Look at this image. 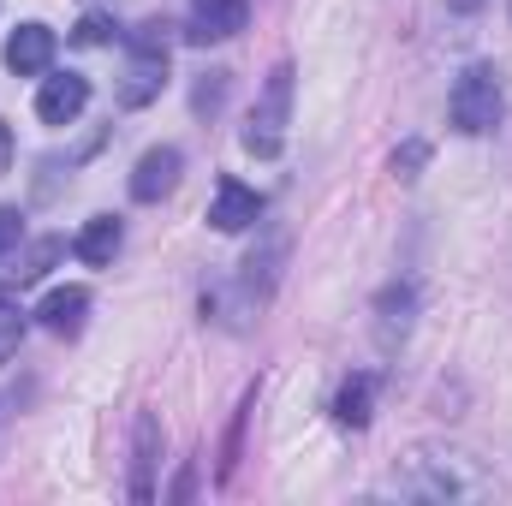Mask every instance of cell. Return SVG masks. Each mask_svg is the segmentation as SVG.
<instances>
[{
  "mask_svg": "<svg viewBox=\"0 0 512 506\" xmlns=\"http://www.w3.org/2000/svg\"><path fill=\"white\" fill-rule=\"evenodd\" d=\"M405 489L417 501H483L489 477L465 453H411L405 459Z\"/></svg>",
  "mask_w": 512,
  "mask_h": 506,
  "instance_id": "obj_1",
  "label": "cell"
},
{
  "mask_svg": "<svg viewBox=\"0 0 512 506\" xmlns=\"http://www.w3.org/2000/svg\"><path fill=\"white\" fill-rule=\"evenodd\" d=\"M501 72L495 66H465L453 78V96H447V114H453V131L465 137H483V131L501 126Z\"/></svg>",
  "mask_w": 512,
  "mask_h": 506,
  "instance_id": "obj_2",
  "label": "cell"
},
{
  "mask_svg": "<svg viewBox=\"0 0 512 506\" xmlns=\"http://www.w3.org/2000/svg\"><path fill=\"white\" fill-rule=\"evenodd\" d=\"M286 120H292V66H274L268 72V84H262V96H256L251 120H245V149L251 155H280V143H286Z\"/></svg>",
  "mask_w": 512,
  "mask_h": 506,
  "instance_id": "obj_3",
  "label": "cell"
},
{
  "mask_svg": "<svg viewBox=\"0 0 512 506\" xmlns=\"http://www.w3.org/2000/svg\"><path fill=\"white\" fill-rule=\"evenodd\" d=\"M131 48H137V60H131L126 84H120V102H126V108H143V102H155L161 84H167V24H143Z\"/></svg>",
  "mask_w": 512,
  "mask_h": 506,
  "instance_id": "obj_4",
  "label": "cell"
},
{
  "mask_svg": "<svg viewBox=\"0 0 512 506\" xmlns=\"http://www.w3.org/2000/svg\"><path fill=\"white\" fill-rule=\"evenodd\" d=\"M245 24H251V0H191L185 36H191L197 48H209V42H233Z\"/></svg>",
  "mask_w": 512,
  "mask_h": 506,
  "instance_id": "obj_5",
  "label": "cell"
},
{
  "mask_svg": "<svg viewBox=\"0 0 512 506\" xmlns=\"http://www.w3.org/2000/svg\"><path fill=\"white\" fill-rule=\"evenodd\" d=\"M84 108H90V78H78V72L48 78V84L36 90V120H42V126H72Z\"/></svg>",
  "mask_w": 512,
  "mask_h": 506,
  "instance_id": "obj_6",
  "label": "cell"
},
{
  "mask_svg": "<svg viewBox=\"0 0 512 506\" xmlns=\"http://www.w3.org/2000/svg\"><path fill=\"white\" fill-rule=\"evenodd\" d=\"M179 167H185V155H179L173 143L149 149V155L131 167V197H137V203H161V197L179 185Z\"/></svg>",
  "mask_w": 512,
  "mask_h": 506,
  "instance_id": "obj_7",
  "label": "cell"
},
{
  "mask_svg": "<svg viewBox=\"0 0 512 506\" xmlns=\"http://www.w3.org/2000/svg\"><path fill=\"white\" fill-rule=\"evenodd\" d=\"M48 66H54V30H48V24H18V30L6 36V72L36 78V72H48Z\"/></svg>",
  "mask_w": 512,
  "mask_h": 506,
  "instance_id": "obj_8",
  "label": "cell"
},
{
  "mask_svg": "<svg viewBox=\"0 0 512 506\" xmlns=\"http://www.w3.org/2000/svg\"><path fill=\"white\" fill-rule=\"evenodd\" d=\"M256 215H262V197L251 185H239V179L215 185V203H209V227L215 233H245V227H256Z\"/></svg>",
  "mask_w": 512,
  "mask_h": 506,
  "instance_id": "obj_9",
  "label": "cell"
},
{
  "mask_svg": "<svg viewBox=\"0 0 512 506\" xmlns=\"http://www.w3.org/2000/svg\"><path fill=\"white\" fill-rule=\"evenodd\" d=\"M155 465H161V423L143 411L131 435V501H155Z\"/></svg>",
  "mask_w": 512,
  "mask_h": 506,
  "instance_id": "obj_10",
  "label": "cell"
},
{
  "mask_svg": "<svg viewBox=\"0 0 512 506\" xmlns=\"http://www.w3.org/2000/svg\"><path fill=\"white\" fill-rule=\"evenodd\" d=\"M84 316H90V292H84V286H54V292L42 298V310H36V322H42L48 334H60V340H72V334L84 328Z\"/></svg>",
  "mask_w": 512,
  "mask_h": 506,
  "instance_id": "obj_11",
  "label": "cell"
},
{
  "mask_svg": "<svg viewBox=\"0 0 512 506\" xmlns=\"http://www.w3.org/2000/svg\"><path fill=\"white\" fill-rule=\"evenodd\" d=\"M120 221L114 215H96V221H84V233L72 239V251H78V262H90V268H108L114 262V251H120Z\"/></svg>",
  "mask_w": 512,
  "mask_h": 506,
  "instance_id": "obj_12",
  "label": "cell"
},
{
  "mask_svg": "<svg viewBox=\"0 0 512 506\" xmlns=\"http://www.w3.org/2000/svg\"><path fill=\"white\" fill-rule=\"evenodd\" d=\"M370 405H376V381L352 376L346 387H340V399H334V417H340L346 429H364V423H370Z\"/></svg>",
  "mask_w": 512,
  "mask_h": 506,
  "instance_id": "obj_13",
  "label": "cell"
},
{
  "mask_svg": "<svg viewBox=\"0 0 512 506\" xmlns=\"http://www.w3.org/2000/svg\"><path fill=\"white\" fill-rule=\"evenodd\" d=\"M24 328H30V310H24V304H18V298H12V292L0 286V364H6L12 352H18Z\"/></svg>",
  "mask_w": 512,
  "mask_h": 506,
  "instance_id": "obj_14",
  "label": "cell"
},
{
  "mask_svg": "<svg viewBox=\"0 0 512 506\" xmlns=\"http://www.w3.org/2000/svg\"><path fill=\"white\" fill-rule=\"evenodd\" d=\"M66 251V245H60V239H42V245H36V251L24 256V268H18V280H42V274H48V268H54V256Z\"/></svg>",
  "mask_w": 512,
  "mask_h": 506,
  "instance_id": "obj_15",
  "label": "cell"
},
{
  "mask_svg": "<svg viewBox=\"0 0 512 506\" xmlns=\"http://www.w3.org/2000/svg\"><path fill=\"white\" fill-rule=\"evenodd\" d=\"M108 36H114V24H108L102 12H84V18H78V30H72V42H84V48H102Z\"/></svg>",
  "mask_w": 512,
  "mask_h": 506,
  "instance_id": "obj_16",
  "label": "cell"
},
{
  "mask_svg": "<svg viewBox=\"0 0 512 506\" xmlns=\"http://www.w3.org/2000/svg\"><path fill=\"white\" fill-rule=\"evenodd\" d=\"M423 161H429V143H423V137H411L405 149H393V173H399V179H417Z\"/></svg>",
  "mask_w": 512,
  "mask_h": 506,
  "instance_id": "obj_17",
  "label": "cell"
},
{
  "mask_svg": "<svg viewBox=\"0 0 512 506\" xmlns=\"http://www.w3.org/2000/svg\"><path fill=\"white\" fill-rule=\"evenodd\" d=\"M18 239H24V215H18V209H0V256L12 251Z\"/></svg>",
  "mask_w": 512,
  "mask_h": 506,
  "instance_id": "obj_18",
  "label": "cell"
},
{
  "mask_svg": "<svg viewBox=\"0 0 512 506\" xmlns=\"http://www.w3.org/2000/svg\"><path fill=\"white\" fill-rule=\"evenodd\" d=\"M6 161H12V131L0 126V173H6Z\"/></svg>",
  "mask_w": 512,
  "mask_h": 506,
  "instance_id": "obj_19",
  "label": "cell"
},
{
  "mask_svg": "<svg viewBox=\"0 0 512 506\" xmlns=\"http://www.w3.org/2000/svg\"><path fill=\"white\" fill-rule=\"evenodd\" d=\"M447 6H459V12H477V6H483V0H447Z\"/></svg>",
  "mask_w": 512,
  "mask_h": 506,
  "instance_id": "obj_20",
  "label": "cell"
}]
</instances>
